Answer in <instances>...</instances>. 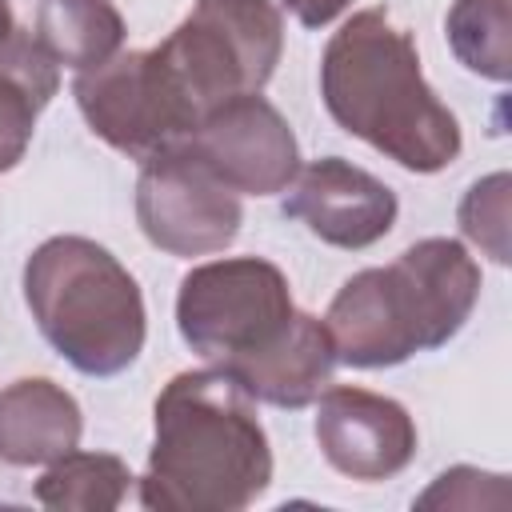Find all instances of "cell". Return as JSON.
Masks as SVG:
<instances>
[{
  "label": "cell",
  "mask_w": 512,
  "mask_h": 512,
  "mask_svg": "<svg viewBox=\"0 0 512 512\" xmlns=\"http://www.w3.org/2000/svg\"><path fill=\"white\" fill-rule=\"evenodd\" d=\"M152 452L136 480L152 512H240L272 484L256 400L220 368L176 372L152 408Z\"/></svg>",
  "instance_id": "cell-1"
},
{
  "label": "cell",
  "mask_w": 512,
  "mask_h": 512,
  "mask_svg": "<svg viewBox=\"0 0 512 512\" xmlns=\"http://www.w3.org/2000/svg\"><path fill=\"white\" fill-rule=\"evenodd\" d=\"M320 100L336 128L404 172H444L464 148L456 112L420 72L416 40L384 8H360L332 32L320 56Z\"/></svg>",
  "instance_id": "cell-2"
},
{
  "label": "cell",
  "mask_w": 512,
  "mask_h": 512,
  "mask_svg": "<svg viewBox=\"0 0 512 512\" xmlns=\"http://www.w3.org/2000/svg\"><path fill=\"white\" fill-rule=\"evenodd\" d=\"M480 300V264L460 240L424 236L392 264L340 284L324 328L348 368H396L416 352L444 348Z\"/></svg>",
  "instance_id": "cell-3"
},
{
  "label": "cell",
  "mask_w": 512,
  "mask_h": 512,
  "mask_svg": "<svg viewBox=\"0 0 512 512\" xmlns=\"http://www.w3.org/2000/svg\"><path fill=\"white\" fill-rule=\"evenodd\" d=\"M24 300L40 336L84 376H120L144 352V292L136 276L88 236H48L32 248L24 260Z\"/></svg>",
  "instance_id": "cell-4"
},
{
  "label": "cell",
  "mask_w": 512,
  "mask_h": 512,
  "mask_svg": "<svg viewBox=\"0 0 512 512\" xmlns=\"http://www.w3.org/2000/svg\"><path fill=\"white\" fill-rule=\"evenodd\" d=\"M296 316L288 276L264 256H224L196 264L176 292L180 340L208 360L228 368L276 344Z\"/></svg>",
  "instance_id": "cell-5"
},
{
  "label": "cell",
  "mask_w": 512,
  "mask_h": 512,
  "mask_svg": "<svg viewBox=\"0 0 512 512\" xmlns=\"http://www.w3.org/2000/svg\"><path fill=\"white\" fill-rule=\"evenodd\" d=\"M72 96L92 136L140 164L180 148L200 124L196 104L164 64L160 48L116 52L112 60L76 72Z\"/></svg>",
  "instance_id": "cell-6"
},
{
  "label": "cell",
  "mask_w": 512,
  "mask_h": 512,
  "mask_svg": "<svg viewBox=\"0 0 512 512\" xmlns=\"http://www.w3.org/2000/svg\"><path fill=\"white\" fill-rule=\"evenodd\" d=\"M136 224L144 240L168 256L192 260L224 252L244 224L240 196L224 188L184 144L156 152L136 176Z\"/></svg>",
  "instance_id": "cell-7"
},
{
  "label": "cell",
  "mask_w": 512,
  "mask_h": 512,
  "mask_svg": "<svg viewBox=\"0 0 512 512\" xmlns=\"http://www.w3.org/2000/svg\"><path fill=\"white\" fill-rule=\"evenodd\" d=\"M184 152L236 196H276L300 172L296 132L260 92L216 104L184 140Z\"/></svg>",
  "instance_id": "cell-8"
},
{
  "label": "cell",
  "mask_w": 512,
  "mask_h": 512,
  "mask_svg": "<svg viewBox=\"0 0 512 512\" xmlns=\"http://www.w3.org/2000/svg\"><path fill=\"white\" fill-rule=\"evenodd\" d=\"M316 444L340 476L376 484L412 464L416 420L392 396L340 384L316 396Z\"/></svg>",
  "instance_id": "cell-9"
},
{
  "label": "cell",
  "mask_w": 512,
  "mask_h": 512,
  "mask_svg": "<svg viewBox=\"0 0 512 512\" xmlns=\"http://www.w3.org/2000/svg\"><path fill=\"white\" fill-rule=\"evenodd\" d=\"M284 192V216L300 220L312 236L344 252H360L384 240L400 212L396 192L344 156L300 164L296 180Z\"/></svg>",
  "instance_id": "cell-10"
},
{
  "label": "cell",
  "mask_w": 512,
  "mask_h": 512,
  "mask_svg": "<svg viewBox=\"0 0 512 512\" xmlns=\"http://www.w3.org/2000/svg\"><path fill=\"white\" fill-rule=\"evenodd\" d=\"M336 344L324 328V320H316L312 312L292 316L288 332L268 344L264 352L236 360L220 372H228L252 400L272 404V408H308L316 404V396L332 384L336 372Z\"/></svg>",
  "instance_id": "cell-11"
},
{
  "label": "cell",
  "mask_w": 512,
  "mask_h": 512,
  "mask_svg": "<svg viewBox=\"0 0 512 512\" xmlns=\"http://www.w3.org/2000/svg\"><path fill=\"white\" fill-rule=\"evenodd\" d=\"M84 412L68 388L48 376H24L0 388V464H52L80 444Z\"/></svg>",
  "instance_id": "cell-12"
},
{
  "label": "cell",
  "mask_w": 512,
  "mask_h": 512,
  "mask_svg": "<svg viewBox=\"0 0 512 512\" xmlns=\"http://www.w3.org/2000/svg\"><path fill=\"white\" fill-rule=\"evenodd\" d=\"M60 64L36 44L32 32H12L0 48V172H12L36 132L40 112L60 88Z\"/></svg>",
  "instance_id": "cell-13"
},
{
  "label": "cell",
  "mask_w": 512,
  "mask_h": 512,
  "mask_svg": "<svg viewBox=\"0 0 512 512\" xmlns=\"http://www.w3.org/2000/svg\"><path fill=\"white\" fill-rule=\"evenodd\" d=\"M240 68L244 88L260 92L284 52V4L280 0H196L188 12Z\"/></svg>",
  "instance_id": "cell-14"
},
{
  "label": "cell",
  "mask_w": 512,
  "mask_h": 512,
  "mask_svg": "<svg viewBox=\"0 0 512 512\" xmlns=\"http://www.w3.org/2000/svg\"><path fill=\"white\" fill-rule=\"evenodd\" d=\"M32 36L56 64L88 72L120 52L124 16L112 0H40Z\"/></svg>",
  "instance_id": "cell-15"
},
{
  "label": "cell",
  "mask_w": 512,
  "mask_h": 512,
  "mask_svg": "<svg viewBox=\"0 0 512 512\" xmlns=\"http://www.w3.org/2000/svg\"><path fill=\"white\" fill-rule=\"evenodd\" d=\"M132 472L112 452H64L44 468V476L32 484L36 504L44 508H72V512H112L124 504L132 488Z\"/></svg>",
  "instance_id": "cell-16"
},
{
  "label": "cell",
  "mask_w": 512,
  "mask_h": 512,
  "mask_svg": "<svg viewBox=\"0 0 512 512\" xmlns=\"http://www.w3.org/2000/svg\"><path fill=\"white\" fill-rule=\"evenodd\" d=\"M448 48L452 56L484 76L504 84L512 72V16L508 0H452L448 8Z\"/></svg>",
  "instance_id": "cell-17"
},
{
  "label": "cell",
  "mask_w": 512,
  "mask_h": 512,
  "mask_svg": "<svg viewBox=\"0 0 512 512\" xmlns=\"http://www.w3.org/2000/svg\"><path fill=\"white\" fill-rule=\"evenodd\" d=\"M508 192H512L508 172H492L476 180L456 208V224L464 240L476 244L496 264H508Z\"/></svg>",
  "instance_id": "cell-18"
},
{
  "label": "cell",
  "mask_w": 512,
  "mask_h": 512,
  "mask_svg": "<svg viewBox=\"0 0 512 512\" xmlns=\"http://www.w3.org/2000/svg\"><path fill=\"white\" fill-rule=\"evenodd\" d=\"M488 476H492V472H480V468H468V464L448 468V472L436 476V484H432L416 504H420V508H436V504H448V508H480V504H484L480 484H484Z\"/></svg>",
  "instance_id": "cell-19"
},
{
  "label": "cell",
  "mask_w": 512,
  "mask_h": 512,
  "mask_svg": "<svg viewBox=\"0 0 512 512\" xmlns=\"http://www.w3.org/2000/svg\"><path fill=\"white\" fill-rule=\"evenodd\" d=\"M304 28H328L352 0H280Z\"/></svg>",
  "instance_id": "cell-20"
},
{
  "label": "cell",
  "mask_w": 512,
  "mask_h": 512,
  "mask_svg": "<svg viewBox=\"0 0 512 512\" xmlns=\"http://www.w3.org/2000/svg\"><path fill=\"white\" fill-rule=\"evenodd\" d=\"M16 32V16H12V4L8 0H0V48L8 44V36Z\"/></svg>",
  "instance_id": "cell-21"
}]
</instances>
